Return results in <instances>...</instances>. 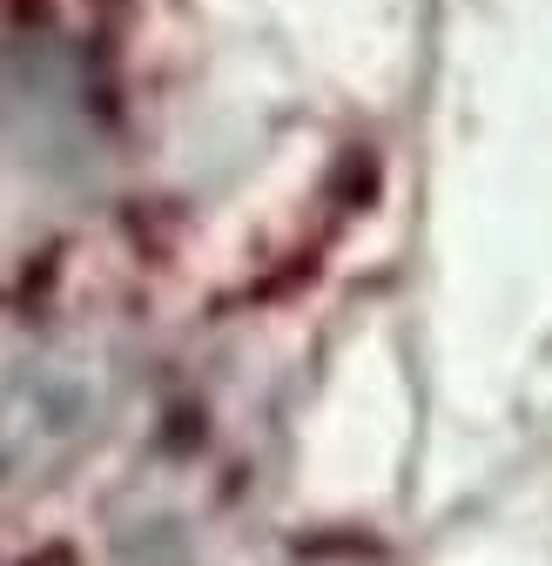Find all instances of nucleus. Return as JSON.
Here are the masks:
<instances>
[{
	"label": "nucleus",
	"mask_w": 552,
	"mask_h": 566,
	"mask_svg": "<svg viewBox=\"0 0 552 566\" xmlns=\"http://www.w3.org/2000/svg\"><path fill=\"white\" fill-rule=\"evenodd\" d=\"M115 378L95 350L21 337L0 344V492L61 479L108 424Z\"/></svg>",
	"instance_id": "obj_1"
}]
</instances>
